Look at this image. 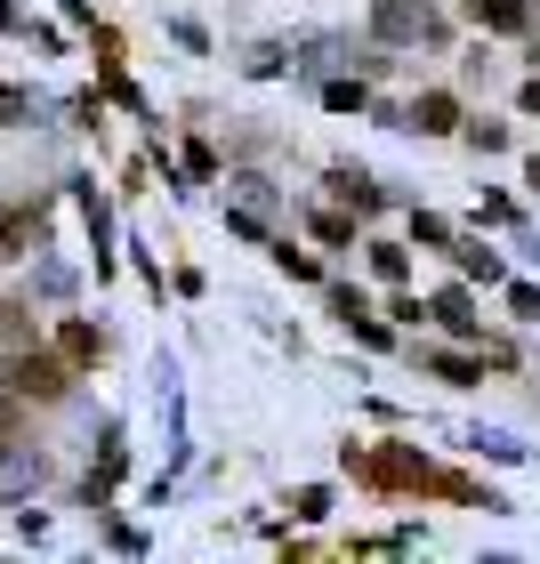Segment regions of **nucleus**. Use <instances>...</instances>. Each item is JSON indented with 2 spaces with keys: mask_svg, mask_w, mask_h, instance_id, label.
<instances>
[{
  "mask_svg": "<svg viewBox=\"0 0 540 564\" xmlns=\"http://www.w3.org/2000/svg\"><path fill=\"white\" fill-rule=\"evenodd\" d=\"M65 379H73V371L57 364V355H33V347H24L17 364H9V388H17V395H41V403H57V395H65Z\"/></svg>",
  "mask_w": 540,
  "mask_h": 564,
  "instance_id": "1",
  "label": "nucleus"
},
{
  "mask_svg": "<svg viewBox=\"0 0 540 564\" xmlns=\"http://www.w3.org/2000/svg\"><path fill=\"white\" fill-rule=\"evenodd\" d=\"M379 41H435V33H444V24H435L428 9H411V0H379Z\"/></svg>",
  "mask_w": 540,
  "mask_h": 564,
  "instance_id": "2",
  "label": "nucleus"
},
{
  "mask_svg": "<svg viewBox=\"0 0 540 564\" xmlns=\"http://www.w3.org/2000/svg\"><path fill=\"white\" fill-rule=\"evenodd\" d=\"M468 17L493 33H532V0H468Z\"/></svg>",
  "mask_w": 540,
  "mask_h": 564,
  "instance_id": "3",
  "label": "nucleus"
},
{
  "mask_svg": "<svg viewBox=\"0 0 540 564\" xmlns=\"http://www.w3.org/2000/svg\"><path fill=\"white\" fill-rule=\"evenodd\" d=\"M411 121H420V130H460V106H452L444 89H428L420 106H411Z\"/></svg>",
  "mask_w": 540,
  "mask_h": 564,
  "instance_id": "4",
  "label": "nucleus"
},
{
  "mask_svg": "<svg viewBox=\"0 0 540 564\" xmlns=\"http://www.w3.org/2000/svg\"><path fill=\"white\" fill-rule=\"evenodd\" d=\"M331 186H339V202H355V210H379V186L364 170H331Z\"/></svg>",
  "mask_w": 540,
  "mask_h": 564,
  "instance_id": "5",
  "label": "nucleus"
},
{
  "mask_svg": "<svg viewBox=\"0 0 540 564\" xmlns=\"http://www.w3.org/2000/svg\"><path fill=\"white\" fill-rule=\"evenodd\" d=\"M33 235H41V218H33V210H17V218H0V259H17V250H24V242H33Z\"/></svg>",
  "mask_w": 540,
  "mask_h": 564,
  "instance_id": "6",
  "label": "nucleus"
},
{
  "mask_svg": "<svg viewBox=\"0 0 540 564\" xmlns=\"http://www.w3.org/2000/svg\"><path fill=\"white\" fill-rule=\"evenodd\" d=\"M97 355H106V339L89 323H65V364H97Z\"/></svg>",
  "mask_w": 540,
  "mask_h": 564,
  "instance_id": "7",
  "label": "nucleus"
},
{
  "mask_svg": "<svg viewBox=\"0 0 540 564\" xmlns=\"http://www.w3.org/2000/svg\"><path fill=\"white\" fill-rule=\"evenodd\" d=\"M428 315L444 323V330H468V323H476V315H468V291H435V306H428Z\"/></svg>",
  "mask_w": 540,
  "mask_h": 564,
  "instance_id": "8",
  "label": "nucleus"
},
{
  "mask_svg": "<svg viewBox=\"0 0 540 564\" xmlns=\"http://www.w3.org/2000/svg\"><path fill=\"white\" fill-rule=\"evenodd\" d=\"M452 259H460V274H484V282H500V259L484 242H452Z\"/></svg>",
  "mask_w": 540,
  "mask_h": 564,
  "instance_id": "9",
  "label": "nucleus"
},
{
  "mask_svg": "<svg viewBox=\"0 0 540 564\" xmlns=\"http://www.w3.org/2000/svg\"><path fill=\"white\" fill-rule=\"evenodd\" d=\"M33 291H41V299H73V267H65V259H48V267L33 274Z\"/></svg>",
  "mask_w": 540,
  "mask_h": 564,
  "instance_id": "10",
  "label": "nucleus"
},
{
  "mask_svg": "<svg viewBox=\"0 0 540 564\" xmlns=\"http://www.w3.org/2000/svg\"><path fill=\"white\" fill-rule=\"evenodd\" d=\"M403 267H411V259H403L396 242H371V274H379V282H403Z\"/></svg>",
  "mask_w": 540,
  "mask_h": 564,
  "instance_id": "11",
  "label": "nucleus"
},
{
  "mask_svg": "<svg viewBox=\"0 0 540 564\" xmlns=\"http://www.w3.org/2000/svg\"><path fill=\"white\" fill-rule=\"evenodd\" d=\"M17 121H33V97H24V89H9V82H0V130H17Z\"/></svg>",
  "mask_w": 540,
  "mask_h": 564,
  "instance_id": "12",
  "label": "nucleus"
},
{
  "mask_svg": "<svg viewBox=\"0 0 540 564\" xmlns=\"http://www.w3.org/2000/svg\"><path fill=\"white\" fill-rule=\"evenodd\" d=\"M235 194H242V210H250V218H259L267 202H274V186H267V177H235Z\"/></svg>",
  "mask_w": 540,
  "mask_h": 564,
  "instance_id": "13",
  "label": "nucleus"
},
{
  "mask_svg": "<svg viewBox=\"0 0 540 564\" xmlns=\"http://www.w3.org/2000/svg\"><path fill=\"white\" fill-rule=\"evenodd\" d=\"M428 371H444V379H484V364H468V355H428Z\"/></svg>",
  "mask_w": 540,
  "mask_h": 564,
  "instance_id": "14",
  "label": "nucleus"
},
{
  "mask_svg": "<svg viewBox=\"0 0 540 564\" xmlns=\"http://www.w3.org/2000/svg\"><path fill=\"white\" fill-rule=\"evenodd\" d=\"M299 517H306V524L331 517V492H323V484H306V492H299Z\"/></svg>",
  "mask_w": 540,
  "mask_h": 564,
  "instance_id": "15",
  "label": "nucleus"
},
{
  "mask_svg": "<svg viewBox=\"0 0 540 564\" xmlns=\"http://www.w3.org/2000/svg\"><path fill=\"white\" fill-rule=\"evenodd\" d=\"M315 235H323V242H347V235H355V218H339V210H323V218H315Z\"/></svg>",
  "mask_w": 540,
  "mask_h": 564,
  "instance_id": "16",
  "label": "nucleus"
},
{
  "mask_svg": "<svg viewBox=\"0 0 540 564\" xmlns=\"http://www.w3.org/2000/svg\"><path fill=\"white\" fill-rule=\"evenodd\" d=\"M525 113H540V82H525Z\"/></svg>",
  "mask_w": 540,
  "mask_h": 564,
  "instance_id": "17",
  "label": "nucleus"
},
{
  "mask_svg": "<svg viewBox=\"0 0 540 564\" xmlns=\"http://www.w3.org/2000/svg\"><path fill=\"white\" fill-rule=\"evenodd\" d=\"M525 186H532V194H540V162H532V170H525Z\"/></svg>",
  "mask_w": 540,
  "mask_h": 564,
  "instance_id": "18",
  "label": "nucleus"
}]
</instances>
